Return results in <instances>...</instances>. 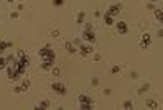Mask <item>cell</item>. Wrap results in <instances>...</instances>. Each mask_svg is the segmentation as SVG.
Wrapping results in <instances>:
<instances>
[{
	"label": "cell",
	"mask_w": 163,
	"mask_h": 110,
	"mask_svg": "<svg viewBox=\"0 0 163 110\" xmlns=\"http://www.w3.org/2000/svg\"><path fill=\"white\" fill-rule=\"evenodd\" d=\"M53 5L54 7H63L64 5V0H53Z\"/></svg>",
	"instance_id": "obj_25"
},
{
	"label": "cell",
	"mask_w": 163,
	"mask_h": 110,
	"mask_svg": "<svg viewBox=\"0 0 163 110\" xmlns=\"http://www.w3.org/2000/svg\"><path fill=\"white\" fill-rule=\"evenodd\" d=\"M84 31H94V26H92V23H86V25H84Z\"/></svg>",
	"instance_id": "obj_22"
},
{
	"label": "cell",
	"mask_w": 163,
	"mask_h": 110,
	"mask_svg": "<svg viewBox=\"0 0 163 110\" xmlns=\"http://www.w3.org/2000/svg\"><path fill=\"white\" fill-rule=\"evenodd\" d=\"M130 77H132V79H137L138 74H137V72H130Z\"/></svg>",
	"instance_id": "obj_34"
},
{
	"label": "cell",
	"mask_w": 163,
	"mask_h": 110,
	"mask_svg": "<svg viewBox=\"0 0 163 110\" xmlns=\"http://www.w3.org/2000/svg\"><path fill=\"white\" fill-rule=\"evenodd\" d=\"M157 36H158V38H161V36H163V30H161V28L157 31Z\"/></svg>",
	"instance_id": "obj_33"
},
{
	"label": "cell",
	"mask_w": 163,
	"mask_h": 110,
	"mask_svg": "<svg viewBox=\"0 0 163 110\" xmlns=\"http://www.w3.org/2000/svg\"><path fill=\"white\" fill-rule=\"evenodd\" d=\"M145 107H148V108H152V110L160 108V107H158V102L153 100V99H148V100H145Z\"/></svg>",
	"instance_id": "obj_10"
},
{
	"label": "cell",
	"mask_w": 163,
	"mask_h": 110,
	"mask_svg": "<svg viewBox=\"0 0 163 110\" xmlns=\"http://www.w3.org/2000/svg\"><path fill=\"white\" fill-rule=\"evenodd\" d=\"M148 44H150V35H148V33H143L142 38H140V48L142 49H147Z\"/></svg>",
	"instance_id": "obj_6"
},
{
	"label": "cell",
	"mask_w": 163,
	"mask_h": 110,
	"mask_svg": "<svg viewBox=\"0 0 163 110\" xmlns=\"http://www.w3.org/2000/svg\"><path fill=\"white\" fill-rule=\"evenodd\" d=\"M84 40L87 41L89 44H94V43H96V35H94V31H84Z\"/></svg>",
	"instance_id": "obj_7"
},
{
	"label": "cell",
	"mask_w": 163,
	"mask_h": 110,
	"mask_svg": "<svg viewBox=\"0 0 163 110\" xmlns=\"http://www.w3.org/2000/svg\"><path fill=\"white\" fill-rule=\"evenodd\" d=\"M78 102H79V104H84V102H89V104H94L92 97H89V95H86V94H79V95H78Z\"/></svg>",
	"instance_id": "obj_9"
},
{
	"label": "cell",
	"mask_w": 163,
	"mask_h": 110,
	"mask_svg": "<svg viewBox=\"0 0 163 110\" xmlns=\"http://www.w3.org/2000/svg\"><path fill=\"white\" fill-rule=\"evenodd\" d=\"M120 10H122V5L120 3H114V5L109 7V10H107V13H109L110 16H117L120 13Z\"/></svg>",
	"instance_id": "obj_3"
},
{
	"label": "cell",
	"mask_w": 163,
	"mask_h": 110,
	"mask_svg": "<svg viewBox=\"0 0 163 110\" xmlns=\"http://www.w3.org/2000/svg\"><path fill=\"white\" fill-rule=\"evenodd\" d=\"M72 44H74L76 48H79V46H81V44H82V41L79 40V38H74V40H72Z\"/></svg>",
	"instance_id": "obj_24"
},
{
	"label": "cell",
	"mask_w": 163,
	"mask_h": 110,
	"mask_svg": "<svg viewBox=\"0 0 163 110\" xmlns=\"http://www.w3.org/2000/svg\"><path fill=\"white\" fill-rule=\"evenodd\" d=\"M68 53H69V54H76V53H78V48H76L74 44H71V46L68 48Z\"/></svg>",
	"instance_id": "obj_21"
},
{
	"label": "cell",
	"mask_w": 163,
	"mask_h": 110,
	"mask_svg": "<svg viewBox=\"0 0 163 110\" xmlns=\"http://www.w3.org/2000/svg\"><path fill=\"white\" fill-rule=\"evenodd\" d=\"M104 23H106V25H114V16H110L109 13H106V15H104Z\"/></svg>",
	"instance_id": "obj_15"
},
{
	"label": "cell",
	"mask_w": 163,
	"mask_h": 110,
	"mask_svg": "<svg viewBox=\"0 0 163 110\" xmlns=\"http://www.w3.org/2000/svg\"><path fill=\"white\" fill-rule=\"evenodd\" d=\"M84 16H86L84 12H79L78 15H76V23H78V25H79V23H82V22H84Z\"/></svg>",
	"instance_id": "obj_16"
},
{
	"label": "cell",
	"mask_w": 163,
	"mask_h": 110,
	"mask_svg": "<svg viewBox=\"0 0 163 110\" xmlns=\"http://www.w3.org/2000/svg\"><path fill=\"white\" fill-rule=\"evenodd\" d=\"M5 49H7V41H0V54H3Z\"/></svg>",
	"instance_id": "obj_23"
},
{
	"label": "cell",
	"mask_w": 163,
	"mask_h": 110,
	"mask_svg": "<svg viewBox=\"0 0 163 110\" xmlns=\"http://www.w3.org/2000/svg\"><path fill=\"white\" fill-rule=\"evenodd\" d=\"M38 56H40L43 61H53V63H54V59H56V53L51 49L50 44H46L45 48H40V51H38Z\"/></svg>",
	"instance_id": "obj_1"
},
{
	"label": "cell",
	"mask_w": 163,
	"mask_h": 110,
	"mask_svg": "<svg viewBox=\"0 0 163 110\" xmlns=\"http://www.w3.org/2000/svg\"><path fill=\"white\" fill-rule=\"evenodd\" d=\"M79 108H81V110H92V108H94V104L84 102V104H79Z\"/></svg>",
	"instance_id": "obj_14"
},
{
	"label": "cell",
	"mask_w": 163,
	"mask_h": 110,
	"mask_svg": "<svg viewBox=\"0 0 163 110\" xmlns=\"http://www.w3.org/2000/svg\"><path fill=\"white\" fill-rule=\"evenodd\" d=\"M147 7H148V8H150V10H155V5H153V3H148Z\"/></svg>",
	"instance_id": "obj_35"
},
{
	"label": "cell",
	"mask_w": 163,
	"mask_h": 110,
	"mask_svg": "<svg viewBox=\"0 0 163 110\" xmlns=\"http://www.w3.org/2000/svg\"><path fill=\"white\" fill-rule=\"evenodd\" d=\"M5 67H7V59L3 56H0V71L5 69Z\"/></svg>",
	"instance_id": "obj_20"
},
{
	"label": "cell",
	"mask_w": 163,
	"mask_h": 110,
	"mask_svg": "<svg viewBox=\"0 0 163 110\" xmlns=\"http://www.w3.org/2000/svg\"><path fill=\"white\" fill-rule=\"evenodd\" d=\"M153 18L157 20L158 23L163 22V12H161V8H155V10H153Z\"/></svg>",
	"instance_id": "obj_11"
},
{
	"label": "cell",
	"mask_w": 163,
	"mask_h": 110,
	"mask_svg": "<svg viewBox=\"0 0 163 110\" xmlns=\"http://www.w3.org/2000/svg\"><path fill=\"white\" fill-rule=\"evenodd\" d=\"M148 89H150V84H148V82H145V84L142 85L140 89H138V94H140V95H142V94H145V92H147Z\"/></svg>",
	"instance_id": "obj_17"
},
{
	"label": "cell",
	"mask_w": 163,
	"mask_h": 110,
	"mask_svg": "<svg viewBox=\"0 0 163 110\" xmlns=\"http://www.w3.org/2000/svg\"><path fill=\"white\" fill-rule=\"evenodd\" d=\"M51 36H53V38H58V36H60V30H58V28H53V30H51Z\"/></svg>",
	"instance_id": "obj_26"
},
{
	"label": "cell",
	"mask_w": 163,
	"mask_h": 110,
	"mask_svg": "<svg viewBox=\"0 0 163 110\" xmlns=\"http://www.w3.org/2000/svg\"><path fill=\"white\" fill-rule=\"evenodd\" d=\"M10 18H12V20H17V18H18V12H12V13H10Z\"/></svg>",
	"instance_id": "obj_29"
},
{
	"label": "cell",
	"mask_w": 163,
	"mask_h": 110,
	"mask_svg": "<svg viewBox=\"0 0 163 110\" xmlns=\"http://www.w3.org/2000/svg\"><path fill=\"white\" fill-rule=\"evenodd\" d=\"M122 108L124 110H132V108H134V102H132L130 99H127V100L122 104Z\"/></svg>",
	"instance_id": "obj_13"
},
{
	"label": "cell",
	"mask_w": 163,
	"mask_h": 110,
	"mask_svg": "<svg viewBox=\"0 0 163 110\" xmlns=\"http://www.w3.org/2000/svg\"><path fill=\"white\" fill-rule=\"evenodd\" d=\"M7 2H10V3H12V2H15V0H7Z\"/></svg>",
	"instance_id": "obj_36"
},
{
	"label": "cell",
	"mask_w": 163,
	"mask_h": 110,
	"mask_svg": "<svg viewBox=\"0 0 163 110\" xmlns=\"http://www.w3.org/2000/svg\"><path fill=\"white\" fill-rule=\"evenodd\" d=\"M13 92H15V94H20V92H23V89L20 87V85H17V87L13 89Z\"/></svg>",
	"instance_id": "obj_30"
},
{
	"label": "cell",
	"mask_w": 163,
	"mask_h": 110,
	"mask_svg": "<svg viewBox=\"0 0 163 110\" xmlns=\"http://www.w3.org/2000/svg\"><path fill=\"white\" fill-rule=\"evenodd\" d=\"M79 54L81 56H89V54H94V51H92V44L91 46H84V44H81V46L78 48Z\"/></svg>",
	"instance_id": "obj_4"
},
{
	"label": "cell",
	"mask_w": 163,
	"mask_h": 110,
	"mask_svg": "<svg viewBox=\"0 0 163 110\" xmlns=\"http://www.w3.org/2000/svg\"><path fill=\"white\" fill-rule=\"evenodd\" d=\"M40 67L43 71H51V69H53V61H43Z\"/></svg>",
	"instance_id": "obj_12"
},
{
	"label": "cell",
	"mask_w": 163,
	"mask_h": 110,
	"mask_svg": "<svg viewBox=\"0 0 163 110\" xmlns=\"http://www.w3.org/2000/svg\"><path fill=\"white\" fill-rule=\"evenodd\" d=\"M51 72H53V76H60V74H61V69H60V67H54V66H53Z\"/></svg>",
	"instance_id": "obj_27"
},
{
	"label": "cell",
	"mask_w": 163,
	"mask_h": 110,
	"mask_svg": "<svg viewBox=\"0 0 163 110\" xmlns=\"http://www.w3.org/2000/svg\"><path fill=\"white\" fill-rule=\"evenodd\" d=\"M122 71V66H119V64H115V66H112V69H110V72L112 74H117V72H120Z\"/></svg>",
	"instance_id": "obj_19"
},
{
	"label": "cell",
	"mask_w": 163,
	"mask_h": 110,
	"mask_svg": "<svg viewBox=\"0 0 163 110\" xmlns=\"http://www.w3.org/2000/svg\"><path fill=\"white\" fill-rule=\"evenodd\" d=\"M91 84H92V87H96V85L99 84V79H97V77H92V79H91Z\"/></svg>",
	"instance_id": "obj_28"
},
{
	"label": "cell",
	"mask_w": 163,
	"mask_h": 110,
	"mask_svg": "<svg viewBox=\"0 0 163 110\" xmlns=\"http://www.w3.org/2000/svg\"><path fill=\"white\" fill-rule=\"evenodd\" d=\"M30 84H32V82H30L28 79H25V81H22V84H20V87H22L23 90H26V89L30 87Z\"/></svg>",
	"instance_id": "obj_18"
},
{
	"label": "cell",
	"mask_w": 163,
	"mask_h": 110,
	"mask_svg": "<svg viewBox=\"0 0 163 110\" xmlns=\"http://www.w3.org/2000/svg\"><path fill=\"white\" fill-rule=\"evenodd\" d=\"M92 59H94V61H100V59H102V56H100V54H94Z\"/></svg>",
	"instance_id": "obj_31"
},
{
	"label": "cell",
	"mask_w": 163,
	"mask_h": 110,
	"mask_svg": "<svg viewBox=\"0 0 163 110\" xmlns=\"http://www.w3.org/2000/svg\"><path fill=\"white\" fill-rule=\"evenodd\" d=\"M152 2H157V0H152Z\"/></svg>",
	"instance_id": "obj_37"
},
{
	"label": "cell",
	"mask_w": 163,
	"mask_h": 110,
	"mask_svg": "<svg viewBox=\"0 0 163 110\" xmlns=\"http://www.w3.org/2000/svg\"><path fill=\"white\" fill-rule=\"evenodd\" d=\"M115 28H117V31H119V35H127V33H129V26H127L125 22H117Z\"/></svg>",
	"instance_id": "obj_5"
},
{
	"label": "cell",
	"mask_w": 163,
	"mask_h": 110,
	"mask_svg": "<svg viewBox=\"0 0 163 110\" xmlns=\"http://www.w3.org/2000/svg\"><path fill=\"white\" fill-rule=\"evenodd\" d=\"M104 94H106V95H110V94H112V89H104Z\"/></svg>",
	"instance_id": "obj_32"
},
{
	"label": "cell",
	"mask_w": 163,
	"mask_h": 110,
	"mask_svg": "<svg viewBox=\"0 0 163 110\" xmlns=\"http://www.w3.org/2000/svg\"><path fill=\"white\" fill-rule=\"evenodd\" d=\"M50 87H51L53 92H56V94H60V95H66V92H68V89H66V85L63 82H53Z\"/></svg>",
	"instance_id": "obj_2"
},
{
	"label": "cell",
	"mask_w": 163,
	"mask_h": 110,
	"mask_svg": "<svg viewBox=\"0 0 163 110\" xmlns=\"http://www.w3.org/2000/svg\"><path fill=\"white\" fill-rule=\"evenodd\" d=\"M20 2H22V0H20Z\"/></svg>",
	"instance_id": "obj_38"
},
{
	"label": "cell",
	"mask_w": 163,
	"mask_h": 110,
	"mask_svg": "<svg viewBox=\"0 0 163 110\" xmlns=\"http://www.w3.org/2000/svg\"><path fill=\"white\" fill-rule=\"evenodd\" d=\"M50 105H51L50 100H43V102H38V104H35L33 108H36V110H45V108H50Z\"/></svg>",
	"instance_id": "obj_8"
}]
</instances>
